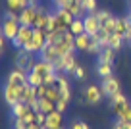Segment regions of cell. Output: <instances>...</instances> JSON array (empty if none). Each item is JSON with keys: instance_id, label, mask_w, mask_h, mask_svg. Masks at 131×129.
I'll use <instances>...</instances> for the list:
<instances>
[{"instance_id": "obj_2", "label": "cell", "mask_w": 131, "mask_h": 129, "mask_svg": "<svg viewBox=\"0 0 131 129\" xmlns=\"http://www.w3.org/2000/svg\"><path fill=\"white\" fill-rule=\"evenodd\" d=\"M110 110L116 116V120L122 121H129V114H131V102L127 100V96L123 93H118L116 96L110 98Z\"/></svg>"}, {"instance_id": "obj_30", "label": "cell", "mask_w": 131, "mask_h": 129, "mask_svg": "<svg viewBox=\"0 0 131 129\" xmlns=\"http://www.w3.org/2000/svg\"><path fill=\"white\" fill-rule=\"evenodd\" d=\"M68 129H91V127H89V123H87V121H83V120H73Z\"/></svg>"}, {"instance_id": "obj_34", "label": "cell", "mask_w": 131, "mask_h": 129, "mask_svg": "<svg viewBox=\"0 0 131 129\" xmlns=\"http://www.w3.org/2000/svg\"><path fill=\"white\" fill-rule=\"evenodd\" d=\"M129 123H131V114H129Z\"/></svg>"}, {"instance_id": "obj_12", "label": "cell", "mask_w": 131, "mask_h": 129, "mask_svg": "<svg viewBox=\"0 0 131 129\" xmlns=\"http://www.w3.org/2000/svg\"><path fill=\"white\" fill-rule=\"evenodd\" d=\"M27 75H29V71L14 66V68L10 69V73L6 75V83L8 85H19V87L21 85H27Z\"/></svg>"}, {"instance_id": "obj_14", "label": "cell", "mask_w": 131, "mask_h": 129, "mask_svg": "<svg viewBox=\"0 0 131 129\" xmlns=\"http://www.w3.org/2000/svg\"><path fill=\"white\" fill-rule=\"evenodd\" d=\"M83 21H85V33L91 37H94L100 29H102V23L96 17V14H85L83 16Z\"/></svg>"}, {"instance_id": "obj_4", "label": "cell", "mask_w": 131, "mask_h": 129, "mask_svg": "<svg viewBox=\"0 0 131 129\" xmlns=\"http://www.w3.org/2000/svg\"><path fill=\"white\" fill-rule=\"evenodd\" d=\"M83 96H85V100H87L89 106H96L106 98L104 93H102V87L96 85V83H87L85 89H83Z\"/></svg>"}, {"instance_id": "obj_32", "label": "cell", "mask_w": 131, "mask_h": 129, "mask_svg": "<svg viewBox=\"0 0 131 129\" xmlns=\"http://www.w3.org/2000/svg\"><path fill=\"white\" fill-rule=\"evenodd\" d=\"M68 104H70V102H68V100H64V98H60V100L56 102V112L64 114L66 110H68Z\"/></svg>"}, {"instance_id": "obj_5", "label": "cell", "mask_w": 131, "mask_h": 129, "mask_svg": "<svg viewBox=\"0 0 131 129\" xmlns=\"http://www.w3.org/2000/svg\"><path fill=\"white\" fill-rule=\"evenodd\" d=\"M46 42H48V40H46V33L41 31V29H35V33H33V39L23 46V50H27V52H31V54H35V56H39V52L45 48Z\"/></svg>"}, {"instance_id": "obj_29", "label": "cell", "mask_w": 131, "mask_h": 129, "mask_svg": "<svg viewBox=\"0 0 131 129\" xmlns=\"http://www.w3.org/2000/svg\"><path fill=\"white\" fill-rule=\"evenodd\" d=\"M96 17L100 19V23H106L108 19H112V17H114V14H112L110 10H104V8H100V10L96 12Z\"/></svg>"}, {"instance_id": "obj_13", "label": "cell", "mask_w": 131, "mask_h": 129, "mask_svg": "<svg viewBox=\"0 0 131 129\" xmlns=\"http://www.w3.org/2000/svg\"><path fill=\"white\" fill-rule=\"evenodd\" d=\"M31 71H35L39 77H42V81H45L48 75L56 73V66L50 64V62H45V60H39V58H37V62H35V66H33Z\"/></svg>"}, {"instance_id": "obj_17", "label": "cell", "mask_w": 131, "mask_h": 129, "mask_svg": "<svg viewBox=\"0 0 131 129\" xmlns=\"http://www.w3.org/2000/svg\"><path fill=\"white\" fill-rule=\"evenodd\" d=\"M45 129H64V114L60 112L48 114L45 121Z\"/></svg>"}, {"instance_id": "obj_18", "label": "cell", "mask_w": 131, "mask_h": 129, "mask_svg": "<svg viewBox=\"0 0 131 129\" xmlns=\"http://www.w3.org/2000/svg\"><path fill=\"white\" fill-rule=\"evenodd\" d=\"M10 110H12V117L14 120H21V117H25L33 108L29 104H25V102H17V104H14Z\"/></svg>"}, {"instance_id": "obj_6", "label": "cell", "mask_w": 131, "mask_h": 129, "mask_svg": "<svg viewBox=\"0 0 131 129\" xmlns=\"http://www.w3.org/2000/svg\"><path fill=\"white\" fill-rule=\"evenodd\" d=\"M77 66H79V62H77L75 52H68V54H64V56H60V60L56 62V71H64V73H68V75H71Z\"/></svg>"}, {"instance_id": "obj_11", "label": "cell", "mask_w": 131, "mask_h": 129, "mask_svg": "<svg viewBox=\"0 0 131 129\" xmlns=\"http://www.w3.org/2000/svg\"><path fill=\"white\" fill-rule=\"evenodd\" d=\"M33 33H35V27H29V25H21L19 27V33H17V37L12 40V46L16 50L23 48L25 45H27L29 40L33 39Z\"/></svg>"}, {"instance_id": "obj_15", "label": "cell", "mask_w": 131, "mask_h": 129, "mask_svg": "<svg viewBox=\"0 0 131 129\" xmlns=\"http://www.w3.org/2000/svg\"><path fill=\"white\" fill-rule=\"evenodd\" d=\"M37 10H39V4L23 8V10L19 12V23H21V25H29V27H33V25H35V19H37Z\"/></svg>"}, {"instance_id": "obj_31", "label": "cell", "mask_w": 131, "mask_h": 129, "mask_svg": "<svg viewBox=\"0 0 131 129\" xmlns=\"http://www.w3.org/2000/svg\"><path fill=\"white\" fill-rule=\"evenodd\" d=\"M112 129H131V123L129 121H122V120H116Z\"/></svg>"}, {"instance_id": "obj_35", "label": "cell", "mask_w": 131, "mask_h": 129, "mask_svg": "<svg viewBox=\"0 0 131 129\" xmlns=\"http://www.w3.org/2000/svg\"><path fill=\"white\" fill-rule=\"evenodd\" d=\"M127 45H129V48H131V42H127Z\"/></svg>"}, {"instance_id": "obj_9", "label": "cell", "mask_w": 131, "mask_h": 129, "mask_svg": "<svg viewBox=\"0 0 131 129\" xmlns=\"http://www.w3.org/2000/svg\"><path fill=\"white\" fill-rule=\"evenodd\" d=\"M35 62H37L35 60V54L27 52V50H23V48H19L16 52V56H14V66L25 69V71H31L33 66H35Z\"/></svg>"}, {"instance_id": "obj_20", "label": "cell", "mask_w": 131, "mask_h": 129, "mask_svg": "<svg viewBox=\"0 0 131 129\" xmlns=\"http://www.w3.org/2000/svg\"><path fill=\"white\" fill-rule=\"evenodd\" d=\"M91 39H93V37L87 35V33L75 37V52H87V48H89V45H91Z\"/></svg>"}, {"instance_id": "obj_33", "label": "cell", "mask_w": 131, "mask_h": 129, "mask_svg": "<svg viewBox=\"0 0 131 129\" xmlns=\"http://www.w3.org/2000/svg\"><path fill=\"white\" fill-rule=\"evenodd\" d=\"M8 42H10V40L6 39V37L0 35V52H2V54H4V52H6V48H8Z\"/></svg>"}, {"instance_id": "obj_24", "label": "cell", "mask_w": 131, "mask_h": 129, "mask_svg": "<svg viewBox=\"0 0 131 129\" xmlns=\"http://www.w3.org/2000/svg\"><path fill=\"white\" fill-rule=\"evenodd\" d=\"M39 112L46 114V116L56 112V102L50 100V98H39Z\"/></svg>"}, {"instance_id": "obj_26", "label": "cell", "mask_w": 131, "mask_h": 129, "mask_svg": "<svg viewBox=\"0 0 131 129\" xmlns=\"http://www.w3.org/2000/svg\"><path fill=\"white\" fill-rule=\"evenodd\" d=\"M81 6L85 10V14H96L98 10V0H81Z\"/></svg>"}, {"instance_id": "obj_7", "label": "cell", "mask_w": 131, "mask_h": 129, "mask_svg": "<svg viewBox=\"0 0 131 129\" xmlns=\"http://www.w3.org/2000/svg\"><path fill=\"white\" fill-rule=\"evenodd\" d=\"M100 87H102V93H104L106 98H112V96H116L118 93H122V81H119L116 75H110V77L100 79Z\"/></svg>"}, {"instance_id": "obj_21", "label": "cell", "mask_w": 131, "mask_h": 129, "mask_svg": "<svg viewBox=\"0 0 131 129\" xmlns=\"http://www.w3.org/2000/svg\"><path fill=\"white\" fill-rule=\"evenodd\" d=\"M94 71H96V75L100 77V79L110 77V75H114V64H100V62H96Z\"/></svg>"}, {"instance_id": "obj_28", "label": "cell", "mask_w": 131, "mask_h": 129, "mask_svg": "<svg viewBox=\"0 0 131 129\" xmlns=\"http://www.w3.org/2000/svg\"><path fill=\"white\" fill-rule=\"evenodd\" d=\"M71 77H73L75 81H79V83L87 81V69H85V66H81V64H79L77 68H75V71L71 73Z\"/></svg>"}, {"instance_id": "obj_10", "label": "cell", "mask_w": 131, "mask_h": 129, "mask_svg": "<svg viewBox=\"0 0 131 129\" xmlns=\"http://www.w3.org/2000/svg\"><path fill=\"white\" fill-rule=\"evenodd\" d=\"M19 27H21L19 19H8V17H4V19H2V29H0V35L6 37V39L12 42V40L17 37V33H19Z\"/></svg>"}, {"instance_id": "obj_3", "label": "cell", "mask_w": 131, "mask_h": 129, "mask_svg": "<svg viewBox=\"0 0 131 129\" xmlns=\"http://www.w3.org/2000/svg\"><path fill=\"white\" fill-rule=\"evenodd\" d=\"M52 16H54V31H68L71 21L75 19L73 14L66 8H54Z\"/></svg>"}, {"instance_id": "obj_27", "label": "cell", "mask_w": 131, "mask_h": 129, "mask_svg": "<svg viewBox=\"0 0 131 129\" xmlns=\"http://www.w3.org/2000/svg\"><path fill=\"white\" fill-rule=\"evenodd\" d=\"M27 85L35 87V89H39L41 85H45V81H42V77H39L35 71H29V75H27Z\"/></svg>"}, {"instance_id": "obj_1", "label": "cell", "mask_w": 131, "mask_h": 129, "mask_svg": "<svg viewBox=\"0 0 131 129\" xmlns=\"http://www.w3.org/2000/svg\"><path fill=\"white\" fill-rule=\"evenodd\" d=\"M46 40L50 45L56 46V50L60 52V56L68 52H75V35H71V31H52L46 35Z\"/></svg>"}, {"instance_id": "obj_16", "label": "cell", "mask_w": 131, "mask_h": 129, "mask_svg": "<svg viewBox=\"0 0 131 129\" xmlns=\"http://www.w3.org/2000/svg\"><path fill=\"white\" fill-rule=\"evenodd\" d=\"M39 60H45V62H50V64H54L56 66V62L60 60V52L56 50V46L54 45H50V42H46L45 45V48L39 52Z\"/></svg>"}, {"instance_id": "obj_22", "label": "cell", "mask_w": 131, "mask_h": 129, "mask_svg": "<svg viewBox=\"0 0 131 129\" xmlns=\"http://www.w3.org/2000/svg\"><path fill=\"white\" fill-rule=\"evenodd\" d=\"M116 54H118L116 50H112V48L106 46V48L96 56V62H100V64H114L116 62Z\"/></svg>"}, {"instance_id": "obj_8", "label": "cell", "mask_w": 131, "mask_h": 129, "mask_svg": "<svg viewBox=\"0 0 131 129\" xmlns=\"http://www.w3.org/2000/svg\"><path fill=\"white\" fill-rule=\"evenodd\" d=\"M23 87L25 85H4V91H2V94H4V102L12 108L14 104H17V102H21V94H23Z\"/></svg>"}, {"instance_id": "obj_23", "label": "cell", "mask_w": 131, "mask_h": 129, "mask_svg": "<svg viewBox=\"0 0 131 129\" xmlns=\"http://www.w3.org/2000/svg\"><path fill=\"white\" fill-rule=\"evenodd\" d=\"M123 37H119L118 33H112L110 37H108V42H106V46L108 48H112V50H116V52H119L122 50V46H123Z\"/></svg>"}, {"instance_id": "obj_25", "label": "cell", "mask_w": 131, "mask_h": 129, "mask_svg": "<svg viewBox=\"0 0 131 129\" xmlns=\"http://www.w3.org/2000/svg\"><path fill=\"white\" fill-rule=\"evenodd\" d=\"M70 31H71V35H75V37L85 33V21H83V17H75V19L71 21Z\"/></svg>"}, {"instance_id": "obj_19", "label": "cell", "mask_w": 131, "mask_h": 129, "mask_svg": "<svg viewBox=\"0 0 131 129\" xmlns=\"http://www.w3.org/2000/svg\"><path fill=\"white\" fill-rule=\"evenodd\" d=\"M27 6H31V4H29V0H4V8L8 10V12L19 14L21 10L27 8Z\"/></svg>"}]
</instances>
